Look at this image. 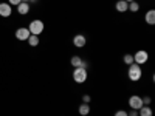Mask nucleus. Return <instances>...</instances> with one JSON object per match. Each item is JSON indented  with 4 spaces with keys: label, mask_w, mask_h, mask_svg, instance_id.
<instances>
[{
    "label": "nucleus",
    "mask_w": 155,
    "mask_h": 116,
    "mask_svg": "<svg viewBox=\"0 0 155 116\" xmlns=\"http://www.w3.org/2000/svg\"><path fill=\"white\" fill-rule=\"evenodd\" d=\"M82 59L79 57V56H73L71 59H70V63H71V67H74V68H78V67H82Z\"/></svg>",
    "instance_id": "nucleus-13"
},
{
    "label": "nucleus",
    "mask_w": 155,
    "mask_h": 116,
    "mask_svg": "<svg viewBox=\"0 0 155 116\" xmlns=\"http://www.w3.org/2000/svg\"><path fill=\"white\" fill-rule=\"evenodd\" d=\"M127 76H129V79L137 82L141 79V76H143V71H141V67L138 65V63H132V65H129V71H127Z\"/></svg>",
    "instance_id": "nucleus-1"
},
{
    "label": "nucleus",
    "mask_w": 155,
    "mask_h": 116,
    "mask_svg": "<svg viewBox=\"0 0 155 116\" xmlns=\"http://www.w3.org/2000/svg\"><path fill=\"white\" fill-rule=\"evenodd\" d=\"M85 44H87V39H85L84 34H76V36L73 37V45H74L76 48H84Z\"/></svg>",
    "instance_id": "nucleus-7"
},
{
    "label": "nucleus",
    "mask_w": 155,
    "mask_h": 116,
    "mask_svg": "<svg viewBox=\"0 0 155 116\" xmlns=\"http://www.w3.org/2000/svg\"><path fill=\"white\" fill-rule=\"evenodd\" d=\"M17 11H19V14H20V16L28 14V12H30V3H27V2H20V3L17 5Z\"/></svg>",
    "instance_id": "nucleus-9"
},
{
    "label": "nucleus",
    "mask_w": 155,
    "mask_h": 116,
    "mask_svg": "<svg viewBox=\"0 0 155 116\" xmlns=\"http://www.w3.org/2000/svg\"><path fill=\"white\" fill-rule=\"evenodd\" d=\"M138 9H140V3L137 2H130L129 3V8H127V11H132V12H138Z\"/></svg>",
    "instance_id": "nucleus-16"
},
{
    "label": "nucleus",
    "mask_w": 155,
    "mask_h": 116,
    "mask_svg": "<svg viewBox=\"0 0 155 116\" xmlns=\"http://www.w3.org/2000/svg\"><path fill=\"white\" fill-rule=\"evenodd\" d=\"M144 20H146V23H149V25H153V23H155V11H153V9H150V11L146 12Z\"/></svg>",
    "instance_id": "nucleus-11"
},
{
    "label": "nucleus",
    "mask_w": 155,
    "mask_h": 116,
    "mask_svg": "<svg viewBox=\"0 0 155 116\" xmlns=\"http://www.w3.org/2000/svg\"><path fill=\"white\" fill-rule=\"evenodd\" d=\"M88 113H90V105L82 102V104L79 105V114H81V116H87Z\"/></svg>",
    "instance_id": "nucleus-14"
},
{
    "label": "nucleus",
    "mask_w": 155,
    "mask_h": 116,
    "mask_svg": "<svg viewBox=\"0 0 155 116\" xmlns=\"http://www.w3.org/2000/svg\"><path fill=\"white\" fill-rule=\"evenodd\" d=\"M28 44H30V47H37L39 45V37L34 36V34H31L28 37Z\"/></svg>",
    "instance_id": "nucleus-15"
},
{
    "label": "nucleus",
    "mask_w": 155,
    "mask_h": 116,
    "mask_svg": "<svg viewBox=\"0 0 155 116\" xmlns=\"http://www.w3.org/2000/svg\"><path fill=\"white\" fill-rule=\"evenodd\" d=\"M22 2H27L28 3V2H36V0H22Z\"/></svg>",
    "instance_id": "nucleus-23"
},
{
    "label": "nucleus",
    "mask_w": 155,
    "mask_h": 116,
    "mask_svg": "<svg viewBox=\"0 0 155 116\" xmlns=\"http://www.w3.org/2000/svg\"><path fill=\"white\" fill-rule=\"evenodd\" d=\"M147 59H149V54H147V51H144V50L137 51L135 56H134V62L138 63V65H141V63H146Z\"/></svg>",
    "instance_id": "nucleus-5"
},
{
    "label": "nucleus",
    "mask_w": 155,
    "mask_h": 116,
    "mask_svg": "<svg viewBox=\"0 0 155 116\" xmlns=\"http://www.w3.org/2000/svg\"><path fill=\"white\" fill-rule=\"evenodd\" d=\"M82 102H84V104H88V102H90V96L88 95H84L82 96Z\"/></svg>",
    "instance_id": "nucleus-21"
},
{
    "label": "nucleus",
    "mask_w": 155,
    "mask_h": 116,
    "mask_svg": "<svg viewBox=\"0 0 155 116\" xmlns=\"http://www.w3.org/2000/svg\"><path fill=\"white\" fill-rule=\"evenodd\" d=\"M127 116H138V110H132L130 108V111H127Z\"/></svg>",
    "instance_id": "nucleus-19"
},
{
    "label": "nucleus",
    "mask_w": 155,
    "mask_h": 116,
    "mask_svg": "<svg viewBox=\"0 0 155 116\" xmlns=\"http://www.w3.org/2000/svg\"><path fill=\"white\" fill-rule=\"evenodd\" d=\"M88 77V73H87V68H82V67H78L74 68L73 71V81L76 84H84Z\"/></svg>",
    "instance_id": "nucleus-2"
},
{
    "label": "nucleus",
    "mask_w": 155,
    "mask_h": 116,
    "mask_svg": "<svg viewBox=\"0 0 155 116\" xmlns=\"http://www.w3.org/2000/svg\"><path fill=\"white\" fill-rule=\"evenodd\" d=\"M126 2H127V3H130V2H135V0H126Z\"/></svg>",
    "instance_id": "nucleus-24"
},
{
    "label": "nucleus",
    "mask_w": 155,
    "mask_h": 116,
    "mask_svg": "<svg viewBox=\"0 0 155 116\" xmlns=\"http://www.w3.org/2000/svg\"><path fill=\"white\" fill-rule=\"evenodd\" d=\"M12 12V8L9 3H0V16L2 17H9Z\"/></svg>",
    "instance_id": "nucleus-8"
},
{
    "label": "nucleus",
    "mask_w": 155,
    "mask_h": 116,
    "mask_svg": "<svg viewBox=\"0 0 155 116\" xmlns=\"http://www.w3.org/2000/svg\"><path fill=\"white\" fill-rule=\"evenodd\" d=\"M141 99H143V105H149V104H150V98H149V96L141 98Z\"/></svg>",
    "instance_id": "nucleus-18"
},
{
    "label": "nucleus",
    "mask_w": 155,
    "mask_h": 116,
    "mask_svg": "<svg viewBox=\"0 0 155 116\" xmlns=\"http://www.w3.org/2000/svg\"><path fill=\"white\" fill-rule=\"evenodd\" d=\"M31 36L28 28H19L16 30V39L17 40H28V37Z\"/></svg>",
    "instance_id": "nucleus-6"
},
{
    "label": "nucleus",
    "mask_w": 155,
    "mask_h": 116,
    "mask_svg": "<svg viewBox=\"0 0 155 116\" xmlns=\"http://www.w3.org/2000/svg\"><path fill=\"white\" fill-rule=\"evenodd\" d=\"M20 2H22V0H9L8 3H9V5H16V6H17V5H19Z\"/></svg>",
    "instance_id": "nucleus-22"
},
{
    "label": "nucleus",
    "mask_w": 155,
    "mask_h": 116,
    "mask_svg": "<svg viewBox=\"0 0 155 116\" xmlns=\"http://www.w3.org/2000/svg\"><path fill=\"white\" fill-rule=\"evenodd\" d=\"M115 8H116V11H118V12H126L127 8H129V3L126 2V0H118L116 5H115Z\"/></svg>",
    "instance_id": "nucleus-10"
},
{
    "label": "nucleus",
    "mask_w": 155,
    "mask_h": 116,
    "mask_svg": "<svg viewBox=\"0 0 155 116\" xmlns=\"http://www.w3.org/2000/svg\"><path fill=\"white\" fill-rule=\"evenodd\" d=\"M115 116H127V111H124V110H118L115 113Z\"/></svg>",
    "instance_id": "nucleus-20"
},
{
    "label": "nucleus",
    "mask_w": 155,
    "mask_h": 116,
    "mask_svg": "<svg viewBox=\"0 0 155 116\" xmlns=\"http://www.w3.org/2000/svg\"><path fill=\"white\" fill-rule=\"evenodd\" d=\"M138 114L140 116H152V108L149 105H143L138 110Z\"/></svg>",
    "instance_id": "nucleus-12"
},
{
    "label": "nucleus",
    "mask_w": 155,
    "mask_h": 116,
    "mask_svg": "<svg viewBox=\"0 0 155 116\" xmlns=\"http://www.w3.org/2000/svg\"><path fill=\"white\" fill-rule=\"evenodd\" d=\"M129 107H130L132 110H140L141 107H143V99H141V96H130L129 98Z\"/></svg>",
    "instance_id": "nucleus-4"
},
{
    "label": "nucleus",
    "mask_w": 155,
    "mask_h": 116,
    "mask_svg": "<svg viewBox=\"0 0 155 116\" xmlns=\"http://www.w3.org/2000/svg\"><path fill=\"white\" fill-rule=\"evenodd\" d=\"M124 62L127 63V65H132L134 63V56L132 54H124Z\"/></svg>",
    "instance_id": "nucleus-17"
},
{
    "label": "nucleus",
    "mask_w": 155,
    "mask_h": 116,
    "mask_svg": "<svg viewBox=\"0 0 155 116\" xmlns=\"http://www.w3.org/2000/svg\"><path fill=\"white\" fill-rule=\"evenodd\" d=\"M28 30H30V33H31V34H34V36L41 34V33L44 31V22H42V20H39V19L31 20V22H30Z\"/></svg>",
    "instance_id": "nucleus-3"
}]
</instances>
